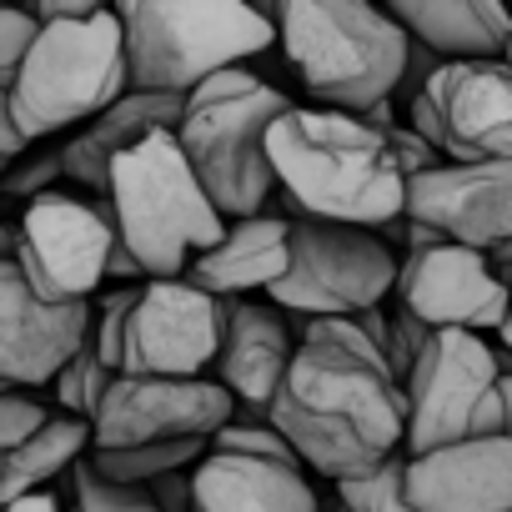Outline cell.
<instances>
[{"label":"cell","instance_id":"6da1fadb","mask_svg":"<svg viewBox=\"0 0 512 512\" xmlns=\"http://www.w3.org/2000/svg\"><path fill=\"white\" fill-rule=\"evenodd\" d=\"M267 422L302 472L342 482L402 452V387L352 317H317L302 322Z\"/></svg>","mask_w":512,"mask_h":512},{"label":"cell","instance_id":"7a4b0ae2","mask_svg":"<svg viewBox=\"0 0 512 512\" xmlns=\"http://www.w3.org/2000/svg\"><path fill=\"white\" fill-rule=\"evenodd\" d=\"M267 166L272 186L292 201V216L362 231L402 216V176L392 171L382 136L357 116L287 106L267 131Z\"/></svg>","mask_w":512,"mask_h":512},{"label":"cell","instance_id":"3957f363","mask_svg":"<svg viewBox=\"0 0 512 512\" xmlns=\"http://www.w3.org/2000/svg\"><path fill=\"white\" fill-rule=\"evenodd\" d=\"M287 91L251 76L246 66L221 71L181 96V116L171 126L176 151L186 156L201 196L221 221H246L272 201L267 131L287 111Z\"/></svg>","mask_w":512,"mask_h":512},{"label":"cell","instance_id":"277c9868","mask_svg":"<svg viewBox=\"0 0 512 512\" xmlns=\"http://www.w3.org/2000/svg\"><path fill=\"white\" fill-rule=\"evenodd\" d=\"M317 111L362 116L397 101L407 36L367 0H292L262 11Z\"/></svg>","mask_w":512,"mask_h":512},{"label":"cell","instance_id":"5b68a950","mask_svg":"<svg viewBox=\"0 0 512 512\" xmlns=\"http://www.w3.org/2000/svg\"><path fill=\"white\" fill-rule=\"evenodd\" d=\"M111 16L121 26L126 91L176 101L277 41L272 21L241 0H131L111 6Z\"/></svg>","mask_w":512,"mask_h":512},{"label":"cell","instance_id":"8992f818","mask_svg":"<svg viewBox=\"0 0 512 512\" xmlns=\"http://www.w3.org/2000/svg\"><path fill=\"white\" fill-rule=\"evenodd\" d=\"M106 206L116 241L136 256L146 282H181L191 256L216 246L226 231V221L201 196L186 156L176 151L171 131H151L126 156H116Z\"/></svg>","mask_w":512,"mask_h":512},{"label":"cell","instance_id":"52a82bcc","mask_svg":"<svg viewBox=\"0 0 512 512\" xmlns=\"http://www.w3.org/2000/svg\"><path fill=\"white\" fill-rule=\"evenodd\" d=\"M121 96H126V61H121V26L111 6H96L81 21L36 26V41L16 81L6 86L11 121L26 146L96 121Z\"/></svg>","mask_w":512,"mask_h":512},{"label":"cell","instance_id":"ba28073f","mask_svg":"<svg viewBox=\"0 0 512 512\" xmlns=\"http://www.w3.org/2000/svg\"><path fill=\"white\" fill-rule=\"evenodd\" d=\"M392 287H397V251L377 231L292 216L287 272L267 292L272 307L317 322V317H357L387 307Z\"/></svg>","mask_w":512,"mask_h":512},{"label":"cell","instance_id":"9c48e42d","mask_svg":"<svg viewBox=\"0 0 512 512\" xmlns=\"http://www.w3.org/2000/svg\"><path fill=\"white\" fill-rule=\"evenodd\" d=\"M111 206L106 196H66L46 191L26 201L21 226L11 231V262L36 302L71 307L101 292L106 251H111Z\"/></svg>","mask_w":512,"mask_h":512},{"label":"cell","instance_id":"30bf717a","mask_svg":"<svg viewBox=\"0 0 512 512\" xmlns=\"http://www.w3.org/2000/svg\"><path fill=\"white\" fill-rule=\"evenodd\" d=\"M407 131L452 166L512 161V66L437 61L407 106Z\"/></svg>","mask_w":512,"mask_h":512},{"label":"cell","instance_id":"8fae6325","mask_svg":"<svg viewBox=\"0 0 512 512\" xmlns=\"http://www.w3.org/2000/svg\"><path fill=\"white\" fill-rule=\"evenodd\" d=\"M507 372L502 352L472 332H432V342L407 367L402 387V457L462 442L477 402Z\"/></svg>","mask_w":512,"mask_h":512},{"label":"cell","instance_id":"7c38bea8","mask_svg":"<svg viewBox=\"0 0 512 512\" xmlns=\"http://www.w3.org/2000/svg\"><path fill=\"white\" fill-rule=\"evenodd\" d=\"M221 312L226 302L191 282H141L121 327V377H206L221 342Z\"/></svg>","mask_w":512,"mask_h":512},{"label":"cell","instance_id":"4fadbf2b","mask_svg":"<svg viewBox=\"0 0 512 512\" xmlns=\"http://www.w3.org/2000/svg\"><path fill=\"white\" fill-rule=\"evenodd\" d=\"M236 417L231 397L211 382L171 377H111L91 412V452H121L146 442H211L216 427Z\"/></svg>","mask_w":512,"mask_h":512},{"label":"cell","instance_id":"5bb4252c","mask_svg":"<svg viewBox=\"0 0 512 512\" xmlns=\"http://www.w3.org/2000/svg\"><path fill=\"white\" fill-rule=\"evenodd\" d=\"M397 307L427 332H497L507 322V282L492 277L487 256L467 246H432L407 256L392 287Z\"/></svg>","mask_w":512,"mask_h":512},{"label":"cell","instance_id":"9a60e30c","mask_svg":"<svg viewBox=\"0 0 512 512\" xmlns=\"http://www.w3.org/2000/svg\"><path fill=\"white\" fill-rule=\"evenodd\" d=\"M402 221L437 231L447 246L492 251L512 236V161L432 166L402 181Z\"/></svg>","mask_w":512,"mask_h":512},{"label":"cell","instance_id":"2e32d148","mask_svg":"<svg viewBox=\"0 0 512 512\" xmlns=\"http://www.w3.org/2000/svg\"><path fill=\"white\" fill-rule=\"evenodd\" d=\"M91 302L46 307L21 282L16 262L0 256V387H51V377L66 367V357L86 342Z\"/></svg>","mask_w":512,"mask_h":512},{"label":"cell","instance_id":"e0dca14e","mask_svg":"<svg viewBox=\"0 0 512 512\" xmlns=\"http://www.w3.org/2000/svg\"><path fill=\"white\" fill-rule=\"evenodd\" d=\"M402 497L412 512H512V437H462L407 457Z\"/></svg>","mask_w":512,"mask_h":512},{"label":"cell","instance_id":"ac0fdd59","mask_svg":"<svg viewBox=\"0 0 512 512\" xmlns=\"http://www.w3.org/2000/svg\"><path fill=\"white\" fill-rule=\"evenodd\" d=\"M297 342L287 332V322L262 307V302H226L221 312V342H216V387L231 397L241 422H267V402L292 362Z\"/></svg>","mask_w":512,"mask_h":512},{"label":"cell","instance_id":"d6986e66","mask_svg":"<svg viewBox=\"0 0 512 512\" xmlns=\"http://www.w3.org/2000/svg\"><path fill=\"white\" fill-rule=\"evenodd\" d=\"M287 216L277 211H256L246 221H226L221 241L206 246L201 256L186 262V277L196 292L221 297V302H241L246 292H267L282 282L287 272Z\"/></svg>","mask_w":512,"mask_h":512},{"label":"cell","instance_id":"ffe728a7","mask_svg":"<svg viewBox=\"0 0 512 512\" xmlns=\"http://www.w3.org/2000/svg\"><path fill=\"white\" fill-rule=\"evenodd\" d=\"M196 512H322V497L302 467L206 452L191 467Z\"/></svg>","mask_w":512,"mask_h":512},{"label":"cell","instance_id":"44dd1931","mask_svg":"<svg viewBox=\"0 0 512 512\" xmlns=\"http://www.w3.org/2000/svg\"><path fill=\"white\" fill-rule=\"evenodd\" d=\"M181 116V101L176 96H146V91H126L121 101H111L96 121H86L81 131H71V141L56 151L61 161V176H71L81 191L91 196H106V181H111V166L116 156H126L141 136L151 131H171Z\"/></svg>","mask_w":512,"mask_h":512},{"label":"cell","instance_id":"7402d4cb","mask_svg":"<svg viewBox=\"0 0 512 512\" xmlns=\"http://www.w3.org/2000/svg\"><path fill=\"white\" fill-rule=\"evenodd\" d=\"M397 31L437 61H507V11L497 0H392Z\"/></svg>","mask_w":512,"mask_h":512},{"label":"cell","instance_id":"603a6c76","mask_svg":"<svg viewBox=\"0 0 512 512\" xmlns=\"http://www.w3.org/2000/svg\"><path fill=\"white\" fill-rule=\"evenodd\" d=\"M86 452H91V427L76 422V417L51 412V422H46L31 442H21L16 452L0 457V507L46 492V487H51L61 472H71Z\"/></svg>","mask_w":512,"mask_h":512},{"label":"cell","instance_id":"cb8c5ba5","mask_svg":"<svg viewBox=\"0 0 512 512\" xmlns=\"http://www.w3.org/2000/svg\"><path fill=\"white\" fill-rule=\"evenodd\" d=\"M206 457V442H146V447H121V452H86V467L101 482L116 487H146L171 472H191Z\"/></svg>","mask_w":512,"mask_h":512},{"label":"cell","instance_id":"d4e9b609","mask_svg":"<svg viewBox=\"0 0 512 512\" xmlns=\"http://www.w3.org/2000/svg\"><path fill=\"white\" fill-rule=\"evenodd\" d=\"M111 377H116V372H106V367L96 362L91 342H81V347L66 357V367L51 377V397H56L51 412L76 417V422H91V412H96V402H101V392H106Z\"/></svg>","mask_w":512,"mask_h":512},{"label":"cell","instance_id":"484cf974","mask_svg":"<svg viewBox=\"0 0 512 512\" xmlns=\"http://www.w3.org/2000/svg\"><path fill=\"white\" fill-rule=\"evenodd\" d=\"M402 467H407V457L392 452V457H382L377 467H367V472H357V477H342V482H337L342 512H412L407 497H402Z\"/></svg>","mask_w":512,"mask_h":512},{"label":"cell","instance_id":"4316f807","mask_svg":"<svg viewBox=\"0 0 512 512\" xmlns=\"http://www.w3.org/2000/svg\"><path fill=\"white\" fill-rule=\"evenodd\" d=\"M206 452L256 457V462H282V467H302V462L292 457V447L272 432V422H241V417H231L226 427H216V432H211V442H206Z\"/></svg>","mask_w":512,"mask_h":512},{"label":"cell","instance_id":"83f0119b","mask_svg":"<svg viewBox=\"0 0 512 512\" xmlns=\"http://www.w3.org/2000/svg\"><path fill=\"white\" fill-rule=\"evenodd\" d=\"M71 512H156L151 497L141 487H116V482H101L86 457L71 467Z\"/></svg>","mask_w":512,"mask_h":512},{"label":"cell","instance_id":"f1b7e54d","mask_svg":"<svg viewBox=\"0 0 512 512\" xmlns=\"http://www.w3.org/2000/svg\"><path fill=\"white\" fill-rule=\"evenodd\" d=\"M46 422H51V402H41L36 392H21V387H0V457L31 442Z\"/></svg>","mask_w":512,"mask_h":512},{"label":"cell","instance_id":"f546056e","mask_svg":"<svg viewBox=\"0 0 512 512\" xmlns=\"http://www.w3.org/2000/svg\"><path fill=\"white\" fill-rule=\"evenodd\" d=\"M61 181V161L56 156H16L6 171H0V191L16 201H36L46 191H56Z\"/></svg>","mask_w":512,"mask_h":512},{"label":"cell","instance_id":"4dcf8cb0","mask_svg":"<svg viewBox=\"0 0 512 512\" xmlns=\"http://www.w3.org/2000/svg\"><path fill=\"white\" fill-rule=\"evenodd\" d=\"M31 41H36L31 11H0V91L16 81V71H21V61H26V51H31Z\"/></svg>","mask_w":512,"mask_h":512},{"label":"cell","instance_id":"1f68e13d","mask_svg":"<svg viewBox=\"0 0 512 512\" xmlns=\"http://www.w3.org/2000/svg\"><path fill=\"white\" fill-rule=\"evenodd\" d=\"M382 146H387V161H392V171H397L402 181H412V176H422V171L442 166V156H437L427 141H417L407 126H397V121L382 131Z\"/></svg>","mask_w":512,"mask_h":512},{"label":"cell","instance_id":"d6a6232c","mask_svg":"<svg viewBox=\"0 0 512 512\" xmlns=\"http://www.w3.org/2000/svg\"><path fill=\"white\" fill-rule=\"evenodd\" d=\"M467 437H512V377L502 372L487 397L477 402L472 422H467Z\"/></svg>","mask_w":512,"mask_h":512},{"label":"cell","instance_id":"836d02e7","mask_svg":"<svg viewBox=\"0 0 512 512\" xmlns=\"http://www.w3.org/2000/svg\"><path fill=\"white\" fill-rule=\"evenodd\" d=\"M141 492L151 497V507H156V512H196V507H191V472L156 477V482H146Z\"/></svg>","mask_w":512,"mask_h":512},{"label":"cell","instance_id":"e575fe53","mask_svg":"<svg viewBox=\"0 0 512 512\" xmlns=\"http://www.w3.org/2000/svg\"><path fill=\"white\" fill-rule=\"evenodd\" d=\"M141 287L146 282V272L136 267V256L121 246V241H111V251H106V272H101V287Z\"/></svg>","mask_w":512,"mask_h":512},{"label":"cell","instance_id":"d590c367","mask_svg":"<svg viewBox=\"0 0 512 512\" xmlns=\"http://www.w3.org/2000/svg\"><path fill=\"white\" fill-rule=\"evenodd\" d=\"M91 11H96V0H46V6L31 11V21L36 26H51V21H81Z\"/></svg>","mask_w":512,"mask_h":512},{"label":"cell","instance_id":"8d00e7d4","mask_svg":"<svg viewBox=\"0 0 512 512\" xmlns=\"http://www.w3.org/2000/svg\"><path fill=\"white\" fill-rule=\"evenodd\" d=\"M16 156H26V141H21V131H16V121H11L6 91H0V161H16Z\"/></svg>","mask_w":512,"mask_h":512},{"label":"cell","instance_id":"74e56055","mask_svg":"<svg viewBox=\"0 0 512 512\" xmlns=\"http://www.w3.org/2000/svg\"><path fill=\"white\" fill-rule=\"evenodd\" d=\"M61 507H66L61 497H51V492H36V497H21V502L0 507V512H61Z\"/></svg>","mask_w":512,"mask_h":512},{"label":"cell","instance_id":"f35d334b","mask_svg":"<svg viewBox=\"0 0 512 512\" xmlns=\"http://www.w3.org/2000/svg\"><path fill=\"white\" fill-rule=\"evenodd\" d=\"M0 256H11V226L0 221Z\"/></svg>","mask_w":512,"mask_h":512},{"label":"cell","instance_id":"ab89813d","mask_svg":"<svg viewBox=\"0 0 512 512\" xmlns=\"http://www.w3.org/2000/svg\"><path fill=\"white\" fill-rule=\"evenodd\" d=\"M61 512H71V507H61Z\"/></svg>","mask_w":512,"mask_h":512}]
</instances>
